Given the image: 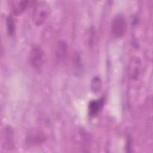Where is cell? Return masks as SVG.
Segmentation results:
<instances>
[{"label":"cell","instance_id":"10","mask_svg":"<svg viewBox=\"0 0 153 153\" xmlns=\"http://www.w3.org/2000/svg\"><path fill=\"white\" fill-rule=\"evenodd\" d=\"M102 88L101 79L99 76H94L90 83V88L94 93H99Z\"/></svg>","mask_w":153,"mask_h":153},{"label":"cell","instance_id":"11","mask_svg":"<svg viewBox=\"0 0 153 153\" xmlns=\"http://www.w3.org/2000/svg\"><path fill=\"white\" fill-rule=\"evenodd\" d=\"M7 29L9 35L13 36L15 32V22L12 16H8L6 19Z\"/></svg>","mask_w":153,"mask_h":153},{"label":"cell","instance_id":"7","mask_svg":"<svg viewBox=\"0 0 153 153\" xmlns=\"http://www.w3.org/2000/svg\"><path fill=\"white\" fill-rule=\"evenodd\" d=\"M140 60L137 57H133L131 59L129 65V72L130 77L133 79H136L140 72Z\"/></svg>","mask_w":153,"mask_h":153},{"label":"cell","instance_id":"1","mask_svg":"<svg viewBox=\"0 0 153 153\" xmlns=\"http://www.w3.org/2000/svg\"><path fill=\"white\" fill-rule=\"evenodd\" d=\"M50 13V7L47 2L39 1L37 2L33 7L32 13L33 23L36 26L44 24Z\"/></svg>","mask_w":153,"mask_h":153},{"label":"cell","instance_id":"4","mask_svg":"<svg viewBox=\"0 0 153 153\" xmlns=\"http://www.w3.org/2000/svg\"><path fill=\"white\" fill-rule=\"evenodd\" d=\"M46 140L44 134L39 131H34L29 134L26 138V143L28 145L36 146L42 144Z\"/></svg>","mask_w":153,"mask_h":153},{"label":"cell","instance_id":"8","mask_svg":"<svg viewBox=\"0 0 153 153\" xmlns=\"http://www.w3.org/2000/svg\"><path fill=\"white\" fill-rule=\"evenodd\" d=\"M29 2L26 0H20L14 1L11 7L13 14L16 16L22 14L27 8Z\"/></svg>","mask_w":153,"mask_h":153},{"label":"cell","instance_id":"5","mask_svg":"<svg viewBox=\"0 0 153 153\" xmlns=\"http://www.w3.org/2000/svg\"><path fill=\"white\" fill-rule=\"evenodd\" d=\"M68 54V46L63 40L58 42L55 49V58L57 62L63 61Z\"/></svg>","mask_w":153,"mask_h":153},{"label":"cell","instance_id":"12","mask_svg":"<svg viewBox=\"0 0 153 153\" xmlns=\"http://www.w3.org/2000/svg\"><path fill=\"white\" fill-rule=\"evenodd\" d=\"M73 64L76 72H78L79 70H81L82 68L81 59L79 54L77 52L75 53L73 56Z\"/></svg>","mask_w":153,"mask_h":153},{"label":"cell","instance_id":"2","mask_svg":"<svg viewBox=\"0 0 153 153\" xmlns=\"http://www.w3.org/2000/svg\"><path fill=\"white\" fill-rule=\"evenodd\" d=\"M45 59V54L42 47L39 45H33L29 51V62L32 67L38 69L42 67Z\"/></svg>","mask_w":153,"mask_h":153},{"label":"cell","instance_id":"6","mask_svg":"<svg viewBox=\"0 0 153 153\" xmlns=\"http://www.w3.org/2000/svg\"><path fill=\"white\" fill-rule=\"evenodd\" d=\"M104 105L103 98H100L99 100H91L88 106V114L91 117H94L97 115L102 108Z\"/></svg>","mask_w":153,"mask_h":153},{"label":"cell","instance_id":"3","mask_svg":"<svg viewBox=\"0 0 153 153\" xmlns=\"http://www.w3.org/2000/svg\"><path fill=\"white\" fill-rule=\"evenodd\" d=\"M112 32L116 38L122 37L126 33L127 22L124 16L122 14L116 15L112 22Z\"/></svg>","mask_w":153,"mask_h":153},{"label":"cell","instance_id":"9","mask_svg":"<svg viewBox=\"0 0 153 153\" xmlns=\"http://www.w3.org/2000/svg\"><path fill=\"white\" fill-rule=\"evenodd\" d=\"M4 143L7 148L9 149L12 148L14 145L13 131L10 127L7 126L4 128Z\"/></svg>","mask_w":153,"mask_h":153}]
</instances>
